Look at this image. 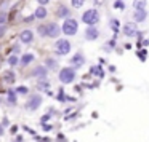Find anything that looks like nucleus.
<instances>
[{
    "label": "nucleus",
    "mask_w": 149,
    "mask_h": 142,
    "mask_svg": "<svg viewBox=\"0 0 149 142\" xmlns=\"http://www.w3.org/2000/svg\"><path fill=\"white\" fill-rule=\"evenodd\" d=\"M37 32L40 37H50V39H56L61 34V27L56 23H47V24H40L37 27Z\"/></svg>",
    "instance_id": "obj_1"
},
{
    "label": "nucleus",
    "mask_w": 149,
    "mask_h": 142,
    "mask_svg": "<svg viewBox=\"0 0 149 142\" xmlns=\"http://www.w3.org/2000/svg\"><path fill=\"white\" fill-rule=\"evenodd\" d=\"M82 23H85L87 26H95L96 23H100V13L96 8H90L82 14Z\"/></svg>",
    "instance_id": "obj_2"
},
{
    "label": "nucleus",
    "mask_w": 149,
    "mask_h": 142,
    "mask_svg": "<svg viewBox=\"0 0 149 142\" xmlns=\"http://www.w3.org/2000/svg\"><path fill=\"white\" fill-rule=\"evenodd\" d=\"M61 30L64 32V35H75L77 30H79V23L74 18H66L64 23H63Z\"/></svg>",
    "instance_id": "obj_3"
},
{
    "label": "nucleus",
    "mask_w": 149,
    "mask_h": 142,
    "mask_svg": "<svg viewBox=\"0 0 149 142\" xmlns=\"http://www.w3.org/2000/svg\"><path fill=\"white\" fill-rule=\"evenodd\" d=\"M55 53L56 54H59V56H66L69 51H71V42L69 40H66V39H59V40H56V43H55Z\"/></svg>",
    "instance_id": "obj_4"
},
{
    "label": "nucleus",
    "mask_w": 149,
    "mask_h": 142,
    "mask_svg": "<svg viewBox=\"0 0 149 142\" xmlns=\"http://www.w3.org/2000/svg\"><path fill=\"white\" fill-rule=\"evenodd\" d=\"M59 80L61 83H72L75 80V70L72 67H64L59 70Z\"/></svg>",
    "instance_id": "obj_5"
},
{
    "label": "nucleus",
    "mask_w": 149,
    "mask_h": 142,
    "mask_svg": "<svg viewBox=\"0 0 149 142\" xmlns=\"http://www.w3.org/2000/svg\"><path fill=\"white\" fill-rule=\"evenodd\" d=\"M40 104H42V96L40 94H32L26 102V109L34 112V110H37L40 107Z\"/></svg>",
    "instance_id": "obj_6"
},
{
    "label": "nucleus",
    "mask_w": 149,
    "mask_h": 142,
    "mask_svg": "<svg viewBox=\"0 0 149 142\" xmlns=\"http://www.w3.org/2000/svg\"><path fill=\"white\" fill-rule=\"evenodd\" d=\"M123 35H127V37H136L138 35V30H136V24L135 23H127V24H123Z\"/></svg>",
    "instance_id": "obj_7"
},
{
    "label": "nucleus",
    "mask_w": 149,
    "mask_h": 142,
    "mask_svg": "<svg viewBox=\"0 0 149 142\" xmlns=\"http://www.w3.org/2000/svg\"><path fill=\"white\" fill-rule=\"evenodd\" d=\"M98 37H100V30H98L95 26H88V29L85 30V40L93 42V40H96Z\"/></svg>",
    "instance_id": "obj_8"
},
{
    "label": "nucleus",
    "mask_w": 149,
    "mask_h": 142,
    "mask_svg": "<svg viewBox=\"0 0 149 142\" xmlns=\"http://www.w3.org/2000/svg\"><path fill=\"white\" fill-rule=\"evenodd\" d=\"M84 62H85V58H84L82 53H75L71 59V64L74 65V67H80V65H84Z\"/></svg>",
    "instance_id": "obj_9"
},
{
    "label": "nucleus",
    "mask_w": 149,
    "mask_h": 142,
    "mask_svg": "<svg viewBox=\"0 0 149 142\" xmlns=\"http://www.w3.org/2000/svg\"><path fill=\"white\" fill-rule=\"evenodd\" d=\"M146 18H148V11L146 10H135V13H133V19L136 23H144Z\"/></svg>",
    "instance_id": "obj_10"
},
{
    "label": "nucleus",
    "mask_w": 149,
    "mask_h": 142,
    "mask_svg": "<svg viewBox=\"0 0 149 142\" xmlns=\"http://www.w3.org/2000/svg\"><path fill=\"white\" fill-rule=\"evenodd\" d=\"M19 40L23 43H32V40H34L32 30H23V32L19 34Z\"/></svg>",
    "instance_id": "obj_11"
},
{
    "label": "nucleus",
    "mask_w": 149,
    "mask_h": 142,
    "mask_svg": "<svg viewBox=\"0 0 149 142\" xmlns=\"http://www.w3.org/2000/svg\"><path fill=\"white\" fill-rule=\"evenodd\" d=\"M47 14H48V11H47V8L43 7V5H40L39 8L36 10V13H34V16H36V19H45Z\"/></svg>",
    "instance_id": "obj_12"
},
{
    "label": "nucleus",
    "mask_w": 149,
    "mask_h": 142,
    "mask_svg": "<svg viewBox=\"0 0 149 142\" xmlns=\"http://www.w3.org/2000/svg\"><path fill=\"white\" fill-rule=\"evenodd\" d=\"M56 14H58L59 18H63V19H66V18H69V14H71V10H69L68 7H64V5H59Z\"/></svg>",
    "instance_id": "obj_13"
},
{
    "label": "nucleus",
    "mask_w": 149,
    "mask_h": 142,
    "mask_svg": "<svg viewBox=\"0 0 149 142\" xmlns=\"http://www.w3.org/2000/svg\"><path fill=\"white\" fill-rule=\"evenodd\" d=\"M148 0H133V8L135 10H146Z\"/></svg>",
    "instance_id": "obj_14"
},
{
    "label": "nucleus",
    "mask_w": 149,
    "mask_h": 142,
    "mask_svg": "<svg viewBox=\"0 0 149 142\" xmlns=\"http://www.w3.org/2000/svg\"><path fill=\"white\" fill-rule=\"evenodd\" d=\"M34 58H36V56H34L32 53H26V54H24L23 58H21V64H23V65H27V64H31V62L34 61Z\"/></svg>",
    "instance_id": "obj_15"
},
{
    "label": "nucleus",
    "mask_w": 149,
    "mask_h": 142,
    "mask_svg": "<svg viewBox=\"0 0 149 142\" xmlns=\"http://www.w3.org/2000/svg\"><path fill=\"white\" fill-rule=\"evenodd\" d=\"M34 75H36V77H40V78H45L47 77V69L45 67H36L34 69Z\"/></svg>",
    "instance_id": "obj_16"
},
{
    "label": "nucleus",
    "mask_w": 149,
    "mask_h": 142,
    "mask_svg": "<svg viewBox=\"0 0 149 142\" xmlns=\"http://www.w3.org/2000/svg\"><path fill=\"white\" fill-rule=\"evenodd\" d=\"M90 74L95 75V77H103L104 72H103V69H101V67H98V65H93V67L90 69Z\"/></svg>",
    "instance_id": "obj_17"
},
{
    "label": "nucleus",
    "mask_w": 149,
    "mask_h": 142,
    "mask_svg": "<svg viewBox=\"0 0 149 142\" xmlns=\"http://www.w3.org/2000/svg\"><path fill=\"white\" fill-rule=\"evenodd\" d=\"M8 102L10 104H16V93L13 90L8 91Z\"/></svg>",
    "instance_id": "obj_18"
},
{
    "label": "nucleus",
    "mask_w": 149,
    "mask_h": 142,
    "mask_svg": "<svg viewBox=\"0 0 149 142\" xmlns=\"http://www.w3.org/2000/svg\"><path fill=\"white\" fill-rule=\"evenodd\" d=\"M85 3V0H71V5L72 8H82Z\"/></svg>",
    "instance_id": "obj_19"
},
{
    "label": "nucleus",
    "mask_w": 149,
    "mask_h": 142,
    "mask_svg": "<svg viewBox=\"0 0 149 142\" xmlns=\"http://www.w3.org/2000/svg\"><path fill=\"white\" fill-rule=\"evenodd\" d=\"M18 62H19V59H18L16 54H13V56H10V58H8V64H10V65H16Z\"/></svg>",
    "instance_id": "obj_20"
},
{
    "label": "nucleus",
    "mask_w": 149,
    "mask_h": 142,
    "mask_svg": "<svg viewBox=\"0 0 149 142\" xmlns=\"http://www.w3.org/2000/svg\"><path fill=\"white\" fill-rule=\"evenodd\" d=\"M111 27H112L114 32H119V27H120L119 21H117V19H112V21H111Z\"/></svg>",
    "instance_id": "obj_21"
},
{
    "label": "nucleus",
    "mask_w": 149,
    "mask_h": 142,
    "mask_svg": "<svg viewBox=\"0 0 149 142\" xmlns=\"http://www.w3.org/2000/svg\"><path fill=\"white\" fill-rule=\"evenodd\" d=\"M114 8H117V10H125V3H123L122 0H117L116 3H114Z\"/></svg>",
    "instance_id": "obj_22"
},
{
    "label": "nucleus",
    "mask_w": 149,
    "mask_h": 142,
    "mask_svg": "<svg viewBox=\"0 0 149 142\" xmlns=\"http://www.w3.org/2000/svg\"><path fill=\"white\" fill-rule=\"evenodd\" d=\"M47 65H48L50 69H56V67H58V64H56L55 59H47Z\"/></svg>",
    "instance_id": "obj_23"
},
{
    "label": "nucleus",
    "mask_w": 149,
    "mask_h": 142,
    "mask_svg": "<svg viewBox=\"0 0 149 142\" xmlns=\"http://www.w3.org/2000/svg\"><path fill=\"white\" fill-rule=\"evenodd\" d=\"M5 80H7V81H13L15 80V75L11 74V72H5Z\"/></svg>",
    "instance_id": "obj_24"
},
{
    "label": "nucleus",
    "mask_w": 149,
    "mask_h": 142,
    "mask_svg": "<svg viewBox=\"0 0 149 142\" xmlns=\"http://www.w3.org/2000/svg\"><path fill=\"white\" fill-rule=\"evenodd\" d=\"M7 23V13H0V24Z\"/></svg>",
    "instance_id": "obj_25"
},
{
    "label": "nucleus",
    "mask_w": 149,
    "mask_h": 142,
    "mask_svg": "<svg viewBox=\"0 0 149 142\" xmlns=\"http://www.w3.org/2000/svg\"><path fill=\"white\" fill-rule=\"evenodd\" d=\"M18 93H21V94H27V88H24V86H21V88H18Z\"/></svg>",
    "instance_id": "obj_26"
},
{
    "label": "nucleus",
    "mask_w": 149,
    "mask_h": 142,
    "mask_svg": "<svg viewBox=\"0 0 149 142\" xmlns=\"http://www.w3.org/2000/svg\"><path fill=\"white\" fill-rule=\"evenodd\" d=\"M5 34V24H0V37Z\"/></svg>",
    "instance_id": "obj_27"
},
{
    "label": "nucleus",
    "mask_w": 149,
    "mask_h": 142,
    "mask_svg": "<svg viewBox=\"0 0 149 142\" xmlns=\"http://www.w3.org/2000/svg\"><path fill=\"white\" fill-rule=\"evenodd\" d=\"M37 2H39V5H43V7H45V5L48 3L50 0H37Z\"/></svg>",
    "instance_id": "obj_28"
},
{
    "label": "nucleus",
    "mask_w": 149,
    "mask_h": 142,
    "mask_svg": "<svg viewBox=\"0 0 149 142\" xmlns=\"http://www.w3.org/2000/svg\"><path fill=\"white\" fill-rule=\"evenodd\" d=\"M19 50H21V48H19L18 45H15V46H13V51H15V54H16V53H19Z\"/></svg>",
    "instance_id": "obj_29"
},
{
    "label": "nucleus",
    "mask_w": 149,
    "mask_h": 142,
    "mask_svg": "<svg viewBox=\"0 0 149 142\" xmlns=\"http://www.w3.org/2000/svg\"><path fill=\"white\" fill-rule=\"evenodd\" d=\"M2 134H3V126L0 125V136H2Z\"/></svg>",
    "instance_id": "obj_30"
},
{
    "label": "nucleus",
    "mask_w": 149,
    "mask_h": 142,
    "mask_svg": "<svg viewBox=\"0 0 149 142\" xmlns=\"http://www.w3.org/2000/svg\"><path fill=\"white\" fill-rule=\"evenodd\" d=\"M0 102H2V101H0Z\"/></svg>",
    "instance_id": "obj_31"
}]
</instances>
